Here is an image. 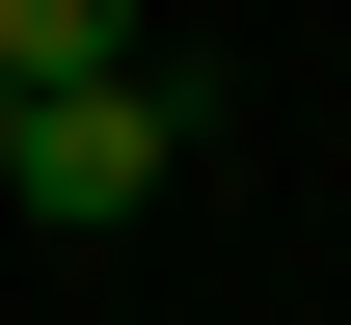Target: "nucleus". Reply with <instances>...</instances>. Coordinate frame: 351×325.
<instances>
[{"label": "nucleus", "instance_id": "f257e3e1", "mask_svg": "<svg viewBox=\"0 0 351 325\" xmlns=\"http://www.w3.org/2000/svg\"><path fill=\"white\" fill-rule=\"evenodd\" d=\"M162 136H189V54H135V82H54L0 190H27V217H135V190H162Z\"/></svg>", "mask_w": 351, "mask_h": 325}, {"label": "nucleus", "instance_id": "f03ea898", "mask_svg": "<svg viewBox=\"0 0 351 325\" xmlns=\"http://www.w3.org/2000/svg\"><path fill=\"white\" fill-rule=\"evenodd\" d=\"M135 54H162L135 0H0V82H27V109H54V82H135Z\"/></svg>", "mask_w": 351, "mask_h": 325}, {"label": "nucleus", "instance_id": "7ed1b4c3", "mask_svg": "<svg viewBox=\"0 0 351 325\" xmlns=\"http://www.w3.org/2000/svg\"><path fill=\"white\" fill-rule=\"evenodd\" d=\"M0 163H27V82H0Z\"/></svg>", "mask_w": 351, "mask_h": 325}]
</instances>
